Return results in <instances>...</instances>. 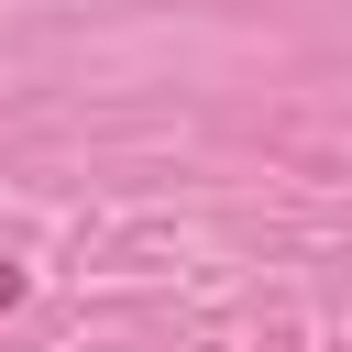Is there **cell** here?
Listing matches in <instances>:
<instances>
[{
  "instance_id": "obj_1",
  "label": "cell",
  "mask_w": 352,
  "mask_h": 352,
  "mask_svg": "<svg viewBox=\"0 0 352 352\" xmlns=\"http://www.w3.org/2000/svg\"><path fill=\"white\" fill-rule=\"evenodd\" d=\"M11 297H22V264H0V308H11Z\"/></svg>"
}]
</instances>
